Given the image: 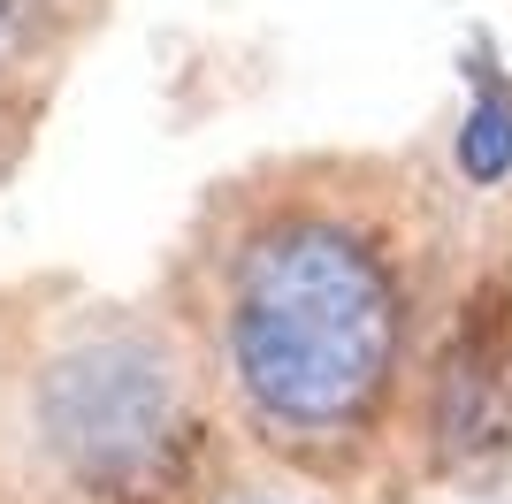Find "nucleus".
Returning a JSON list of instances; mask_svg holds the SVG:
<instances>
[{"instance_id":"f257e3e1","label":"nucleus","mask_w":512,"mask_h":504,"mask_svg":"<svg viewBox=\"0 0 512 504\" xmlns=\"http://www.w3.org/2000/svg\"><path fill=\"white\" fill-rule=\"evenodd\" d=\"M245 459L344 489L406 443L428 359V222L383 153H268L199 191L153 283Z\"/></svg>"},{"instance_id":"f03ea898","label":"nucleus","mask_w":512,"mask_h":504,"mask_svg":"<svg viewBox=\"0 0 512 504\" xmlns=\"http://www.w3.org/2000/svg\"><path fill=\"white\" fill-rule=\"evenodd\" d=\"M245 443L161 298L0 291V489L23 504H214Z\"/></svg>"},{"instance_id":"7ed1b4c3","label":"nucleus","mask_w":512,"mask_h":504,"mask_svg":"<svg viewBox=\"0 0 512 504\" xmlns=\"http://www.w3.org/2000/svg\"><path fill=\"white\" fill-rule=\"evenodd\" d=\"M406 443L428 474H490L512 459V283L482 275L428 336Z\"/></svg>"},{"instance_id":"20e7f679","label":"nucleus","mask_w":512,"mask_h":504,"mask_svg":"<svg viewBox=\"0 0 512 504\" xmlns=\"http://www.w3.org/2000/svg\"><path fill=\"white\" fill-rule=\"evenodd\" d=\"M100 23L107 0H0V100L46 115Z\"/></svg>"},{"instance_id":"39448f33","label":"nucleus","mask_w":512,"mask_h":504,"mask_svg":"<svg viewBox=\"0 0 512 504\" xmlns=\"http://www.w3.org/2000/svg\"><path fill=\"white\" fill-rule=\"evenodd\" d=\"M214 504H329V489H314V482H299V474H253V466H237V482L222 489Z\"/></svg>"},{"instance_id":"423d86ee","label":"nucleus","mask_w":512,"mask_h":504,"mask_svg":"<svg viewBox=\"0 0 512 504\" xmlns=\"http://www.w3.org/2000/svg\"><path fill=\"white\" fill-rule=\"evenodd\" d=\"M31 130H39V115H31V107L0 100V184H8V176L31 161Z\"/></svg>"},{"instance_id":"0eeeda50","label":"nucleus","mask_w":512,"mask_h":504,"mask_svg":"<svg viewBox=\"0 0 512 504\" xmlns=\"http://www.w3.org/2000/svg\"><path fill=\"white\" fill-rule=\"evenodd\" d=\"M0 504H23V497H16V489H0Z\"/></svg>"}]
</instances>
